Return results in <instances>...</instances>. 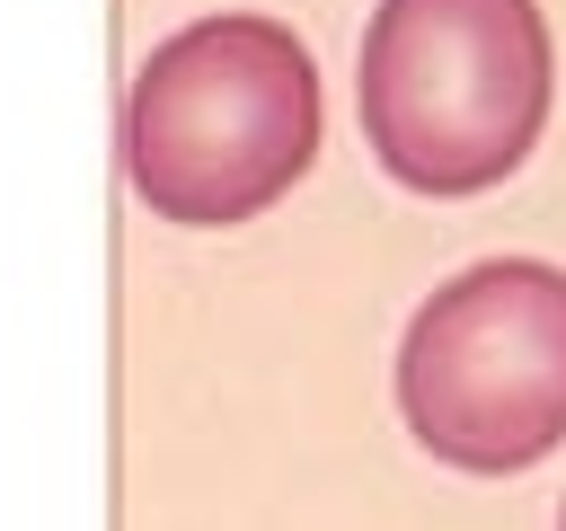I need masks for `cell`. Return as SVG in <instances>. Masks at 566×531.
Returning a JSON list of instances; mask_svg holds the SVG:
<instances>
[{
    "label": "cell",
    "mask_w": 566,
    "mask_h": 531,
    "mask_svg": "<svg viewBox=\"0 0 566 531\" xmlns=\"http://www.w3.org/2000/svg\"><path fill=\"white\" fill-rule=\"evenodd\" d=\"M548 88L539 0H380L354 62L363 142L407 195L504 186L548 124Z\"/></svg>",
    "instance_id": "cell-2"
},
{
    "label": "cell",
    "mask_w": 566,
    "mask_h": 531,
    "mask_svg": "<svg viewBox=\"0 0 566 531\" xmlns=\"http://www.w3.org/2000/svg\"><path fill=\"white\" fill-rule=\"evenodd\" d=\"M557 531H566V513H557Z\"/></svg>",
    "instance_id": "cell-4"
},
{
    "label": "cell",
    "mask_w": 566,
    "mask_h": 531,
    "mask_svg": "<svg viewBox=\"0 0 566 531\" xmlns=\"http://www.w3.org/2000/svg\"><path fill=\"white\" fill-rule=\"evenodd\" d=\"M318 62L283 18L212 9L159 35L124 88V177L159 221L230 230L274 212L318 159Z\"/></svg>",
    "instance_id": "cell-1"
},
{
    "label": "cell",
    "mask_w": 566,
    "mask_h": 531,
    "mask_svg": "<svg viewBox=\"0 0 566 531\" xmlns=\"http://www.w3.org/2000/svg\"><path fill=\"white\" fill-rule=\"evenodd\" d=\"M398 416L460 478H513L566 442V266L486 257L398 336Z\"/></svg>",
    "instance_id": "cell-3"
}]
</instances>
